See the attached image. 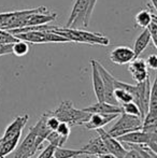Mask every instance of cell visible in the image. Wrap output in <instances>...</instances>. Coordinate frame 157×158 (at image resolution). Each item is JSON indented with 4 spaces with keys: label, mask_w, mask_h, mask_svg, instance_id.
Here are the masks:
<instances>
[{
    "label": "cell",
    "mask_w": 157,
    "mask_h": 158,
    "mask_svg": "<svg viewBox=\"0 0 157 158\" xmlns=\"http://www.w3.org/2000/svg\"><path fill=\"white\" fill-rule=\"evenodd\" d=\"M122 158H142V157L140 156V154H139V153L137 152L134 148H131V146H130V150L127 151V152H126V154L124 155Z\"/></svg>",
    "instance_id": "35"
},
{
    "label": "cell",
    "mask_w": 157,
    "mask_h": 158,
    "mask_svg": "<svg viewBox=\"0 0 157 158\" xmlns=\"http://www.w3.org/2000/svg\"><path fill=\"white\" fill-rule=\"evenodd\" d=\"M97 158H118L116 156H114L113 154L111 153H105V154H99V155H96Z\"/></svg>",
    "instance_id": "36"
},
{
    "label": "cell",
    "mask_w": 157,
    "mask_h": 158,
    "mask_svg": "<svg viewBox=\"0 0 157 158\" xmlns=\"http://www.w3.org/2000/svg\"><path fill=\"white\" fill-rule=\"evenodd\" d=\"M50 158H55V157H54V155H52V156H51Z\"/></svg>",
    "instance_id": "38"
},
{
    "label": "cell",
    "mask_w": 157,
    "mask_h": 158,
    "mask_svg": "<svg viewBox=\"0 0 157 158\" xmlns=\"http://www.w3.org/2000/svg\"><path fill=\"white\" fill-rule=\"evenodd\" d=\"M136 58L134 51L128 46H118L110 53V60L116 64H127Z\"/></svg>",
    "instance_id": "12"
},
{
    "label": "cell",
    "mask_w": 157,
    "mask_h": 158,
    "mask_svg": "<svg viewBox=\"0 0 157 158\" xmlns=\"http://www.w3.org/2000/svg\"><path fill=\"white\" fill-rule=\"evenodd\" d=\"M44 114H45V113H44ZM45 123H46V126H48L51 130H56L57 126L59 125V123H60V122H59L55 116H52V115H46Z\"/></svg>",
    "instance_id": "31"
},
{
    "label": "cell",
    "mask_w": 157,
    "mask_h": 158,
    "mask_svg": "<svg viewBox=\"0 0 157 158\" xmlns=\"http://www.w3.org/2000/svg\"><path fill=\"white\" fill-rule=\"evenodd\" d=\"M57 17L56 13H48V11H42V12H35L31 13L28 17V21L26 26H38L44 25L52 21H55Z\"/></svg>",
    "instance_id": "17"
},
{
    "label": "cell",
    "mask_w": 157,
    "mask_h": 158,
    "mask_svg": "<svg viewBox=\"0 0 157 158\" xmlns=\"http://www.w3.org/2000/svg\"><path fill=\"white\" fill-rule=\"evenodd\" d=\"M116 139L129 145H142L150 148L152 152H157V131L149 132L144 130H134L126 135H119Z\"/></svg>",
    "instance_id": "3"
},
{
    "label": "cell",
    "mask_w": 157,
    "mask_h": 158,
    "mask_svg": "<svg viewBox=\"0 0 157 158\" xmlns=\"http://www.w3.org/2000/svg\"><path fill=\"white\" fill-rule=\"evenodd\" d=\"M28 52H29V45L27 42L19 40V41L12 43V54H14L15 56H25Z\"/></svg>",
    "instance_id": "22"
},
{
    "label": "cell",
    "mask_w": 157,
    "mask_h": 158,
    "mask_svg": "<svg viewBox=\"0 0 157 158\" xmlns=\"http://www.w3.org/2000/svg\"><path fill=\"white\" fill-rule=\"evenodd\" d=\"M119 114H99V113H92L88 121L84 124L86 129L96 130L98 128H103V126L108 125L110 122L115 119Z\"/></svg>",
    "instance_id": "13"
},
{
    "label": "cell",
    "mask_w": 157,
    "mask_h": 158,
    "mask_svg": "<svg viewBox=\"0 0 157 158\" xmlns=\"http://www.w3.org/2000/svg\"><path fill=\"white\" fill-rule=\"evenodd\" d=\"M92 64V79H93V87H94L95 96H96L98 101H103V97H105V90H103V83L102 79L100 77L98 69L96 66V60L92 59L90 60Z\"/></svg>",
    "instance_id": "15"
},
{
    "label": "cell",
    "mask_w": 157,
    "mask_h": 158,
    "mask_svg": "<svg viewBox=\"0 0 157 158\" xmlns=\"http://www.w3.org/2000/svg\"><path fill=\"white\" fill-rule=\"evenodd\" d=\"M81 150L84 152V155H99L108 153L107 148L99 135L92 138L88 141V143L85 146H83Z\"/></svg>",
    "instance_id": "16"
},
{
    "label": "cell",
    "mask_w": 157,
    "mask_h": 158,
    "mask_svg": "<svg viewBox=\"0 0 157 158\" xmlns=\"http://www.w3.org/2000/svg\"><path fill=\"white\" fill-rule=\"evenodd\" d=\"M122 112L126 113V114H129V115H134V116H139L142 118L140 109H139V106H137L134 101H130V102H127V103L122 104Z\"/></svg>",
    "instance_id": "25"
},
{
    "label": "cell",
    "mask_w": 157,
    "mask_h": 158,
    "mask_svg": "<svg viewBox=\"0 0 157 158\" xmlns=\"http://www.w3.org/2000/svg\"><path fill=\"white\" fill-rule=\"evenodd\" d=\"M84 111L88 113H99V114H121L122 113V106L118 104H111L105 101H98L97 103L84 108Z\"/></svg>",
    "instance_id": "14"
},
{
    "label": "cell",
    "mask_w": 157,
    "mask_h": 158,
    "mask_svg": "<svg viewBox=\"0 0 157 158\" xmlns=\"http://www.w3.org/2000/svg\"><path fill=\"white\" fill-rule=\"evenodd\" d=\"M152 4H153L154 9H157V0H151Z\"/></svg>",
    "instance_id": "37"
},
{
    "label": "cell",
    "mask_w": 157,
    "mask_h": 158,
    "mask_svg": "<svg viewBox=\"0 0 157 158\" xmlns=\"http://www.w3.org/2000/svg\"><path fill=\"white\" fill-rule=\"evenodd\" d=\"M151 19H152V13L147 10L140 11L136 15V17H134L136 25L141 28H147V25L150 24V22H151Z\"/></svg>",
    "instance_id": "21"
},
{
    "label": "cell",
    "mask_w": 157,
    "mask_h": 158,
    "mask_svg": "<svg viewBox=\"0 0 157 158\" xmlns=\"http://www.w3.org/2000/svg\"><path fill=\"white\" fill-rule=\"evenodd\" d=\"M16 39L25 41L27 43H63V42H70L67 38L55 33L51 30H31V31L17 32L14 33Z\"/></svg>",
    "instance_id": "4"
},
{
    "label": "cell",
    "mask_w": 157,
    "mask_h": 158,
    "mask_svg": "<svg viewBox=\"0 0 157 158\" xmlns=\"http://www.w3.org/2000/svg\"><path fill=\"white\" fill-rule=\"evenodd\" d=\"M42 145L37 142V137L35 132L29 129V132L25 137L19 145L15 148L14 158H31L37 154V152L40 150Z\"/></svg>",
    "instance_id": "6"
},
{
    "label": "cell",
    "mask_w": 157,
    "mask_h": 158,
    "mask_svg": "<svg viewBox=\"0 0 157 158\" xmlns=\"http://www.w3.org/2000/svg\"><path fill=\"white\" fill-rule=\"evenodd\" d=\"M0 158H2V157H0Z\"/></svg>",
    "instance_id": "39"
},
{
    "label": "cell",
    "mask_w": 157,
    "mask_h": 158,
    "mask_svg": "<svg viewBox=\"0 0 157 158\" xmlns=\"http://www.w3.org/2000/svg\"><path fill=\"white\" fill-rule=\"evenodd\" d=\"M150 42H151V35H150V33H149V30H147V28H144V30L138 35V38L136 39L134 44L132 51H134V54L136 58L140 56L141 53L147 48Z\"/></svg>",
    "instance_id": "19"
},
{
    "label": "cell",
    "mask_w": 157,
    "mask_h": 158,
    "mask_svg": "<svg viewBox=\"0 0 157 158\" xmlns=\"http://www.w3.org/2000/svg\"><path fill=\"white\" fill-rule=\"evenodd\" d=\"M96 131L99 137L101 138V140H102L108 153H111V154H113L114 156H116L118 158H122L126 154V152H127L126 148L122 145L121 142L116 138L109 135V132H107L103 128H98L96 129Z\"/></svg>",
    "instance_id": "9"
},
{
    "label": "cell",
    "mask_w": 157,
    "mask_h": 158,
    "mask_svg": "<svg viewBox=\"0 0 157 158\" xmlns=\"http://www.w3.org/2000/svg\"><path fill=\"white\" fill-rule=\"evenodd\" d=\"M45 140L48 142V144H52V145H54L55 148H57V146H63L64 143L67 141L66 138L61 137V135H58L55 130L51 131V132L48 135V137H46Z\"/></svg>",
    "instance_id": "24"
},
{
    "label": "cell",
    "mask_w": 157,
    "mask_h": 158,
    "mask_svg": "<svg viewBox=\"0 0 157 158\" xmlns=\"http://www.w3.org/2000/svg\"><path fill=\"white\" fill-rule=\"evenodd\" d=\"M147 29L151 35V41L153 42L154 46L157 48V17L155 14H152V19L147 25Z\"/></svg>",
    "instance_id": "26"
},
{
    "label": "cell",
    "mask_w": 157,
    "mask_h": 158,
    "mask_svg": "<svg viewBox=\"0 0 157 158\" xmlns=\"http://www.w3.org/2000/svg\"><path fill=\"white\" fill-rule=\"evenodd\" d=\"M12 54V43L0 44V56Z\"/></svg>",
    "instance_id": "34"
},
{
    "label": "cell",
    "mask_w": 157,
    "mask_h": 158,
    "mask_svg": "<svg viewBox=\"0 0 157 158\" xmlns=\"http://www.w3.org/2000/svg\"><path fill=\"white\" fill-rule=\"evenodd\" d=\"M28 117L29 116H28L27 114L17 116L10 125L6 127V131H4L3 135H2V138L0 139V141L1 142L6 141V140L11 139V138L17 137V135L21 137L22 132H23V129L25 128L26 124H27V122H28Z\"/></svg>",
    "instance_id": "10"
},
{
    "label": "cell",
    "mask_w": 157,
    "mask_h": 158,
    "mask_svg": "<svg viewBox=\"0 0 157 158\" xmlns=\"http://www.w3.org/2000/svg\"><path fill=\"white\" fill-rule=\"evenodd\" d=\"M113 95L118 103L124 104V103H127V102L132 101V96L130 95V93H128L127 90L124 89V88H121V87L114 88Z\"/></svg>",
    "instance_id": "23"
},
{
    "label": "cell",
    "mask_w": 157,
    "mask_h": 158,
    "mask_svg": "<svg viewBox=\"0 0 157 158\" xmlns=\"http://www.w3.org/2000/svg\"><path fill=\"white\" fill-rule=\"evenodd\" d=\"M55 131H56L58 135H60L61 137L68 139V137H69V135H70V126L68 125L67 123H63V122H60Z\"/></svg>",
    "instance_id": "30"
},
{
    "label": "cell",
    "mask_w": 157,
    "mask_h": 158,
    "mask_svg": "<svg viewBox=\"0 0 157 158\" xmlns=\"http://www.w3.org/2000/svg\"><path fill=\"white\" fill-rule=\"evenodd\" d=\"M145 63H147V68L152 69V70H156L157 69V56L155 54L151 55V56H149V58L145 60Z\"/></svg>",
    "instance_id": "33"
},
{
    "label": "cell",
    "mask_w": 157,
    "mask_h": 158,
    "mask_svg": "<svg viewBox=\"0 0 157 158\" xmlns=\"http://www.w3.org/2000/svg\"><path fill=\"white\" fill-rule=\"evenodd\" d=\"M45 121H46V115L42 114L41 117H40V119L37 122L36 125L29 128L30 130H32L35 132V135H36V137H37V142H38L40 145H42V143L45 141L48 135L52 131L48 126H46Z\"/></svg>",
    "instance_id": "18"
},
{
    "label": "cell",
    "mask_w": 157,
    "mask_h": 158,
    "mask_svg": "<svg viewBox=\"0 0 157 158\" xmlns=\"http://www.w3.org/2000/svg\"><path fill=\"white\" fill-rule=\"evenodd\" d=\"M54 151H55V146L52 145V144H48L37 158H50L53 154H54Z\"/></svg>",
    "instance_id": "32"
},
{
    "label": "cell",
    "mask_w": 157,
    "mask_h": 158,
    "mask_svg": "<svg viewBox=\"0 0 157 158\" xmlns=\"http://www.w3.org/2000/svg\"><path fill=\"white\" fill-rule=\"evenodd\" d=\"M96 3H97V0H88V6H87V10H86V15H85V22H84V28L88 27L90 16H92L93 11H94Z\"/></svg>",
    "instance_id": "29"
},
{
    "label": "cell",
    "mask_w": 157,
    "mask_h": 158,
    "mask_svg": "<svg viewBox=\"0 0 157 158\" xmlns=\"http://www.w3.org/2000/svg\"><path fill=\"white\" fill-rule=\"evenodd\" d=\"M16 41H19V39H16L12 33H10L8 30L0 29V44L14 43Z\"/></svg>",
    "instance_id": "28"
},
{
    "label": "cell",
    "mask_w": 157,
    "mask_h": 158,
    "mask_svg": "<svg viewBox=\"0 0 157 158\" xmlns=\"http://www.w3.org/2000/svg\"><path fill=\"white\" fill-rule=\"evenodd\" d=\"M53 155L55 158H76L84 155V152L82 150H70V148H65L63 146H57L55 148Z\"/></svg>",
    "instance_id": "20"
},
{
    "label": "cell",
    "mask_w": 157,
    "mask_h": 158,
    "mask_svg": "<svg viewBox=\"0 0 157 158\" xmlns=\"http://www.w3.org/2000/svg\"><path fill=\"white\" fill-rule=\"evenodd\" d=\"M128 70L131 73L132 79L137 82V83H141V82H144L147 77H150L149 71H147V63H145L144 59L142 58H134V60H131L128 66Z\"/></svg>",
    "instance_id": "11"
},
{
    "label": "cell",
    "mask_w": 157,
    "mask_h": 158,
    "mask_svg": "<svg viewBox=\"0 0 157 158\" xmlns=\"http://www.w3.org/2000/svg\"><path fill=\"white\" fill-rule=\"evenodd\" d=\"M45 114L55 116L59 122L67 123L69 126L84 125L90 116V113L84 111L83 109L79 110L74 108L72 101L69 100L63 101L56 109L53 111H48Z\"/></svg>",
    "instance_id": "1"
},
{
    "label": "cell",
    "mask_w": 157,
    "mask_h": 158,
    "mask_svg": "<svg viewBox=\"0 0 157 158\" xmlns=\"http://www.w3.org/2000/svg\"><path fill=\"white\" fill-rule=\"evenodd\" d=\"M118 121L114 124V126L110 129L108 132L112 137L118 138L119 135H126L128 132H131L134 130H140L142 127V118L139 116H134V115L126 114L122 112Z\"/></svg>",
    "instance_id": "5"
},
{
    "label": "cell",
    "mask_w": 157,
    "mask_h": 158,
    "mask_svg": "<svg viewBox=\"0 0 157 158\" xmlns=\"http://www.w3.org/2000/svg\"><path fill=\"white\" fill-rule=\"evenodd\" d=\"M131 148H134L137 152L140 154V156L142 158H157V154L154 152H152L150 148H145L142 145H130Z\"/></svg>",
    "instance_id": "27"
},
{
    "label": "cell",
    "mask_w": 157,
    "mask_h": 158,
    "mask_svg": "<svg viewBox=\"0 0 157 158\" xmlns=\"http://www.w3.org/2000/svg\"><path fill=\"white\" fill-rule=\"evenodd\" d=\"M96 66L98 69L99 73H100V77L102 79V83H103V90H105V97H103V101L108 102V103L111 104H118L116 102L115 98H114L113 92L114 88H115V77L105 68L99 61L96 60Z\"/></svg>",
    "instance_id": "7"
},
{
    "label": "cell",
    "mask_w": 157,
    "mask_h": 158,
    "mask_svg": "<svg viewBox=\"0 0 157 158\" xmlns=\"http://www.w3.org/2000/svg\"><path fill=\"white\" fill-rule=\"evenodd\" d=\"M88 0H76L72 8L71 14L66 24V28H81L84 27L86 10H87Z\"/></svg>",
    "instance_id": "8"
},
{
    "label": "cell",
    "mask_w": 157,
    "mask_h": 158,
    "mask_svg": "<svg viewBox=\"0 0 157 158\" xmlns=\"http://www.w3.org/2000/svg\"><path fill=\"white\" fill-rule=\"evenodd\" d=\"M51 31L58 33L63 37L67 38L70 42H78V43H88V44H99V45L107 46L110 44L109 38L100 33L89 32L82 30L80 28H61L55 26Z\"/></svg>",
    "instance_id": "2"
}]
</instances>
